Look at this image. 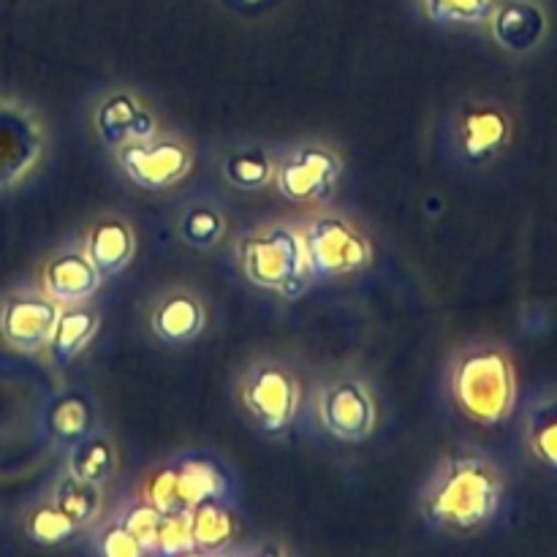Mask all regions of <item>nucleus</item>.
I'll use <instances>...</instances> for the list:
<instances>
[{"mask_svg":"<svg viewBox=\"0 0 557 557\" xmlns=\"http://www.w3.org/2000/svg\"><path fill=\"white\" fill-rule=\"evenodd\" d=\"M504 500V468L484 451L462 449L430 473L419 495V511L435 531L473 536L493 525Z\"/></svg>","mask_w":557,"mask_h":557,"instance_id":"obj_1","label":"nucleus"},{"mask_svg":"<svg viewBox=\"0 0 557 557\" xmlns=\"http://www.w3.org/2000/svg\"><path fill=\"white\" fill-rule=\"evenodd\" d=\"M451 397L471 422L495 428L511 417L517 406V370L509 354L498 346H476L451 368Z\"/></svg>","mask_w":557,"mask_h":557,"instance_id":"obj_2","label":"nucleus"},{"mask_svg":"<svg viewBox=\"0 0 557 557\" xmlns=\"http://www.w3.org/2000/svg\"><path fill=\"white\" fill-rule=\"evenodd\" d=\"M239 259L250 283L283 297H299L310 281L302 232L283 223L250 234L239 248Z\"/></svg>","mask_w":557,"mask_h":557,"instance_id":"obj_3","label":"nucleus"},{"mask_svg":"<svg viewBox=\"0 0 557 557\" xmlns=\"http://www.w3.org/2000/svg\"><path fill=\"white\" fill-rule=\"evenodd\" d=\"M239 397L256 428L264 430L267 435H281L297 419L302 392L286 364L267 359V362H256L245 373Z\"/></svg>","mask_w":557,"mask_h":557,"instance_id":"obj_4","label":"nucleus"},{"mask_svg":"<svg viewBox=\"0 0 557 557\" xmlns=\"http://www.w3.org/2000/svg\"><path fill=\"white\" fill-rule=\"evenodd\" d=\"M310 277L335 281L354 275L370 261V245L354 223L341 215H319L302 232Z\"/></svg>","mask_w":557,"mask_h":557,"instance_id":"obj_5","label":"nucleus"},{"mask_svg":"<svg viewBox=\"0 0 557 557\" xmlns=\"http://www.w3.org/2000/svg\"><path fill=\"white\" fill-rule=\"evenodd\" d=\"M515 141V120L498 98H473L455 117V145L468 166L487 169Z\"/></svg>","mask_w":557,"mask_h":557,"instance_id":"obj_6","label":"nucleus"},{"mask_svg":"<svg viewBox=\"0 0 557 557\" xmlns=\"http://www.w3.org/2000/svg\"><path fill=\"white\" fill-rule=\"evenodd\" d=\"M47 134L30 107L0 98V194L16 188L41 163Z\"/></svg>","mask_w":557,"mask_h":557,"instance_id":"obj_7","label":"nucleus"},{"mask_svg":"<svg viewBox=\"0 0 557 557\" xmlns=\"http://www.w3.org/2000/svg\"><path fill=\"white\" fill-rule=\"evenodd\" d=\"M117 163L134 185L163 190L177 185L194 166V152L180 139H131L117 147Z\"/></svg>","mask_w":557,"mask_h":557,"instance_id":"obj_8","label":"nucleus"},{"mask_svg":"<svg viewBox=\"0 0 557 557\" xmlns=\"http://www.w3.org/2000/svg\"><path fill=\"white\" fill-rule=\"evenodd\" d=\"M341 177V158L324 145H302L275 166V183L292 201H324Z\"/></svg>","mask_w":557,"mask_h":557,"instance_id":"obj_9","label":"nucleus"},{"mask_svg":"<svg viewBox=\"0 0 557 557\" xmlns=\"http://www.w3.org/2000/svg\"><path fill=\"white\" fill-rule=\"evenodd\" d=\"M319 417L326 433L341 441H364L375 430L379 408L359 379H337L321 392Z\"/></svg>","mask_w":557,"mask_h":557,"instance_id":"obj_10","label":"nucleus"},{"mask_svg":"<svg viewBox=\"0 0 557 557\" xmlns=\"http://www.w3.org/2000/svg\"><path fill=\"white\" fill-rule=\"evenodd\" d=\"M60 302L49 294H14L0 308V335L16 351H41L52 341Z\"/></svg>","mask_w":557,"mask_h":557,"instance_id":"obj_11","label":"nucleus"},{"mask_svg":"<svg viewBox=\"0 0 557 557\" xmlns=\"http://www.w3.org/2000/svg\"><path fill=\"white\" fill-rule=\"evenodd\" d=\"M493 38L509 54H533L549 36V14L539 0H506L490 16Z\"/></svg>","mask_w":557,"mask_h":557,"instance_id":"obj_12","label":"nucleus"},{"mask_svg":"<svg viewBox=\"0 0 557 557\" xmlns=\"http://www.w3.org/2000/svg\"><path fill=\"white\" fill-rule=\"evenodd\" d=\"M205 324V305L194 292H185V288H174V292L163 294V299L150 315V326L156 337L169 343V346H185V343L196 341Z\"/></svg>","mask_w":557,"mask_h":557,"instance_id":"obj_13","label":"nucleus"},{"mask_svg":"<svg viewBox=\"0 0 557 557\" xmlns=\"http://www.w3.org/2000/svg\"><path fill=\"white\" fill-rule=\"evenodd\" d=\"M101 275L90 264L85 250H63L44 267V294L58 299L60 305L85 302L98 292Z\"/></svg>","mask_w":557,"mask_h":557,"instance_id":"obj_14","label":"nucleus"},{"mask_svg":"<svg viewBox=\"0 0 557 557\" xmlns=\"http://www.w3.org/2000/svg\"><path fill=\"white\" fill-rule=\"evenodd\" d=\"M96 128L107 145L120 147L131 139H150L156 134V117L141 107L134 92H114L98 107Z\"/></svg>","mask_w":557,"mask_h":557,"instance_id":"obj_15","label":"nucleus"},{"mask_svg":"<svg viewBox=\"0 0 557 557\" xmlns=\"http://www.w3.org/2000/svg\"><path fill=\"white\" fill-rule=\"evenodd\" d=\"M136 239L134 228L128 221L117 215L101 218L96 226L87 232L85 239V253L90 259V264L96 267L98 275L114 277L117 272H123L128 267V261L134 259Z\"/></svg>","mask_w":557,"mask_h":557,"instance_id":"obj_16","label":"nucleus"},{"mask_svg":"<svg viewBox=\"0 0 557 557\" xmlns=\"http://www.w3.org/2000/svg\"><path fill=\"white\" fill-rule=\"evenodd\" d=\"M522 435L531 460L557 476V389L533 397L522 422Z\"/></svg>","mask_w":557,"mask_h":557,"instance_id":"obj_17","label":"nucleus"},{"mask_svg":"<svg viewBox=\"0 0 557 557\" xmlns=\"http://www.w3.org/2000/svg\"><path fill=\"white\" fill-rule=\"evenodd\" d=\"M180 479V490H183V498L188 504V509H194L201 500H232L234 482L228 476L226 468L210 455H188L180 457L174 462Z\"/></svg>","mask_w":557,"mask_h":557,"instance_id":"obj_18","label":"nucleus"},{"mask_svg":"<svg viewBox=\"0 0 557 557\" xmlns=\"http://www.w3.org/2000/svg\"><path fill=\"white\" fill-rule=\"evenodd\" d=\"M47 430L58 444L71 449L96 433V406L82 392H65L49 406Z\"/></svg>","mask_w":557,"mask_h":557,"instance_id":"obj_19","label":"nucleus"},{"mask_svg":"<svg viewBox=\"0 0 557 557\" xmlns=\"http://www.w3.org/2000/svg\"><path fill=\"white\" fill-rule=\"evenodd\" d=\"M98 332V313L90 308H69L60 310L58 326L52 332V341H49V351H52L54 364L65 368L71 364V359H76L82 354V348L96 337Z\"/></svg>","mask_w":557,"mask_h":557,"instance_id":"obj_20","label":"nucleus"},{"mask_svg":"<svg viewBox=\"0 0 557 557\" xmlns=\"http://www.w3.org/2000/svg\"><path fill=\"white\" fill-rule=\"evenodd\" d=\"M190 531L196 553H223L234 542L237 525L226 500H201L190 509Z\"/></svg>","mask_w":557,"mask_h":557,"instance_id":"obj_21","label":"nucleus"},{"mask_svg":"<svg viewBox=\"0 0 557 557\" xmlns=\"http://www.w3.org/2000/svg\"><path fill=\"white\" fill-rule=\"evenodd\" d=\"M114 468H117V451H114L112 441L103 435L92 433L90 438L71 446L69 473H74L76 479L103 487L114 476Z\"/></svg>","mask_w":557,"mask_h":557,"instance_id":"obj_22","label":"nucleus"},{"mask_svg":"<svg viewBox=\"0 0 557 557\" xmlns=\"http://www.w3.org/2000/svg\"><path fill=\"white\" fill-rule=\"evenodd\" d=\"M223 174L239 190H264L275 183V161L264 147H239L223 161Z\"/></svg>","mask_w":557,"mask_h":557,"instance_id":"obj_23","label":"nucleus"},{"mask_svg":"<svg viewBox=\"0 0 557 557\" xmlns=\"http://www.w3.org/2000/svg\"><path fill=\"white\" fill-rule=\"evenodd\" d=\"M52 504L63 509L76 525L87 528L101 515V487L85 482V479H76L74 473H65L54 487Z\"/></svg>","mask_w":557,"mask_h":557,"instance_id":"obj_24","label":"nucleus"},{"mask_svg":"<svg viewBox=\"0 0 557 557\" xmlns=\"http://www.w3.org/2000/svg\"><path fill=\"white\" fill-rule=\"evenodd\" d=\"M177 232L190 248L210 250L226 234V215L215 205H194L183 212Z\"/></svg>","mask_w":557,"mask_h":557,"instance_id":"obj_25","label":"nucleus"},{"mask_svg":"<svg viewBox=\"0 0 557 557\" xmlns=\"http://www.w3.org/2000/svg\"><path fill=\"white\" fill-rule=\"evenodd\" d=\"M76 531H79V525L54 504L36 506L25 520V533L33 542L41 544V547H54V544L71 542L76 536Z\"/></svg>","mask_w":557,"mask_h":557,"instance_id":"obj_26","label":"nucleus"},{"mask_svg":"<svg viewBox=\"0 0 557 557\" xmlns=\"http://www.w3.org/2000/svg\"><path fill=\"white\" fill-rule=\"evenodd\" d=\"M424 9L441 25H482L493 16L495 0H424Z\"/></svg>","mask_w":557,"mask_h":557,"instance_id":"obj_27","label":"nucleus"},{"mask_svg":"<svg viewBox=\"0 0 557 557\" xmlns=\"http://www.w3.org/2000/svg\"><path fill=\"white\" fill-rule=\"evenodd\" d=\"M145 504L152 506L158 515H180V511H190L180 490L177 468L166 466L161 471L150 473L145 482Z\"/></svg>","mask_w":557,"mask_h":557,"instance_id":"obj_28","label":"nucleus"},{"mask_svg":"<svg viewBox=\"0 0 557 557\" xmlns=\"http://www.w3.org/2000/svg\"><path fill=\"white\" fill-rule=\"evenodd\" d=\"M196 553L194 531H190V511L163 515L158 525L156 555H190Z\"/></svg>","mask_w":557,"mask_h":557,"instance_id":"obj_29","label":"nucleus"},{"mask_svg":"<svg viewBox=\"0 0 557 557\" xmlns=\"http://www.w3.org/2000/svg\"><path fill=\"white\" fill-rule=\"evenodd\" d=\"M161 517L158 515L152 506H147L145 500H141L139 506H134V509L125 511V517L120 522H123L125 528H128L131 536L139 542V547L147 553L156 555V542H158V525H161Z\"/></svg>","mask_w":557,"mask_h":557,"instance_id":"obj_30","label":"nucleus"},{"mask_svg":"<svg viewBox=\"0 0 557 557\" xmlns=\"http://www.w3.org/2000/svg\"><path fill=\"white\" fill-rule=\"evenodd\" d=\"M98 553L109 557H139L145 555V549L139 547V542H136L134 536H131L128 528L117 520L101 531V536H98Z\"/></svg>","mask_w":557,"mask_h":557,"instance_id":"obj_31","label":"nucleus"},{"mask_svg":"<svg viewBox=\"0 0 557 557\" xmlns=\"http://www.w3.org/2000/svg\"><path fill=\"white\" fill-rule=\"evenodd\" d=\"M250 3H256V0H250Z\"/></svg>","mask_w":557,"mask_h":557,"instance_id":"obj_32","label":"nucleus"}]
</instances>
